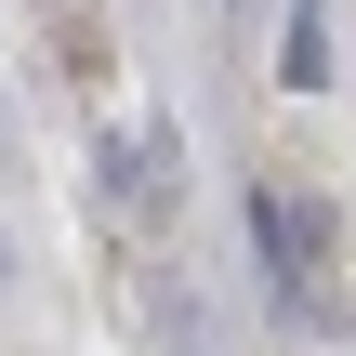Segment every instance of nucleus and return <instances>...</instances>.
<instances>
[{
    "label": "nucleus",
    "instance_id": "obj_4",
    "mask_svg": "<svg viewBox=\"0 0 356 356\" xmlns=\"http://www.w3.org/2000/svg\"><path fill=\"white\" fill-rule=\"evenodd\" d=\"M0 291H13V251H0Z\"/></svg>",
    "mask_w": 356,
    "mask_h": 356
},
{
    "label": "nucleus",
    "instance_id": "obj_2",
    "mask_svg": "<svg viewBox=\"0 0 356 356\" xmlns=\"http://www.w3.org/2000/svg\"><path fill=\"white\" fill-rule=\"evenodd\" d=\"M159 185H172V132H119V145H106V198L132 211V198H159Z\"/></svg>",
    "mask_w": 356,
    "mask_h": 356
},
{
    "label": "nucleus",
    "instance_id": "obj_1",
    "mask_svg": "<svg viewBox=\"0 0 356 356\" xmlns=\"http://www.w3.org/2000/svg\"><path fill=\"white\" fill-rule=\"evenodd\" d=\"M251 251H264V277H277V304H291V317H330V291H317V225H304V198L251 185Z\"/></svg>",
    "mask_w": 356,
    "mask_h": 356
},
{
    "label": "nucleus",
    "instance_id": "obj_3",
    "mask_svg": "<svg viewBox=\"0 0 356 356\" xmlns=\"http://www.w3.org/2000/svg\"><path fill=\"white\" fill-rule=\"evenodd\" d=\"M277 79H291V92H317V79H330V40H317V0H291V53H277Z\"/></svg>",
    "mask_w": 356,
    "mask_h": 356
}]
</instances>
